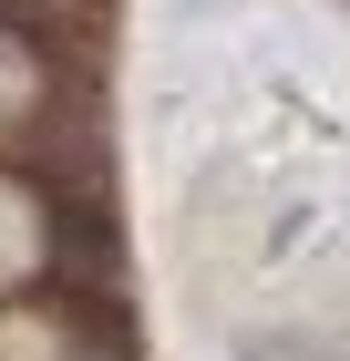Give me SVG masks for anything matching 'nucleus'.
Segmentation results:
<instances>
[{
	"instance_id": "1",
	"label": "nucleus",
	"mask_w": 350,
	"mask_h": 361,
	"mask_svg": "<svg viewBox=\"0 0 350 361\" xmlns=\"http://www.w3.org/2000/svg\"><path fill=\"white\" fill-rule=\"evenodd\" d=\"M0 31L42 62H93L104 52V0H0Z\"/></svg>"
}]
</instances>
